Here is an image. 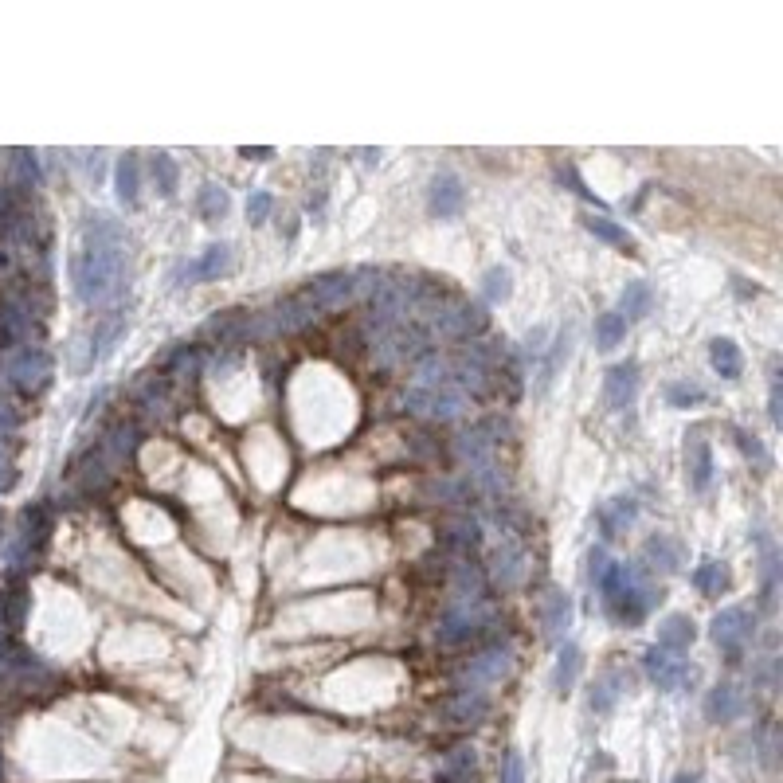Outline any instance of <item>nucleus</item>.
Instances as JSON below:
<instances>
[{
	"instance_id": "obj_13",
	"label": "nucleus",
	"mask_w": 783,
	"mask_h": 783,
	"mask_svg": "<svg viewBox=\"0 0 783 783\" xmlns=\"http://www.w3.org/2000/svg\"><path fill=\"white\" fill-rule=\"evenodd\" d=\"M639 384H643V369H639V361H635V357H627V361L611 365L607 376H603V400H607V408H611V412H627V408H635V400H639Z\"/></svg>"
},
{
	"instance_id": "obj_32",
	"label": "nucleus",
	"mask_w": 783,
	"mask_h": 783,
	"mask_svg": "<svg viewBox=\"0 0 783 783\" xmlns=\"http://www.w3.org/2000/svg\"><path fill=\"white\" fill-rule=\"evenodd\" d=\"M709 365H713V372H717L721 380H740V372H744V353H740V345L733 337H713V341H709Z\"/></svg>"
},
{
	"instance_id": "obj_44",
	"label": "nucleus",
	"mask_w": 783,
	"mask_h": 783,
	"mask_svg": "<svg viewBox=\"0 0 783 783\" xmlns=\"http://www.w3.org/2000/svg\"><path fill=\"white\" fill-rule=\"evenodd\" d=\"M44 376H47V357L44 353H28L20 365H16V380H20V388H40L44 384Z\"/></svg>"
},
{
	"instance_id": "obj_35",
	"label": "nucleus",
	"mask_w": 783,
	"mask_h": 783,
	"mask_svg": "<svg viewBox=\"0 0 783 783\" xmlns=\"http://www.w3.org/2000/svg\"><path fill=\"white\" fill-rule=\"evenodd\" d=\"M149 177H153L161 200H173L177 188H181V165H177L169 153H153V157H149Z\"/></svg>"
},
{
	"instance_id": "obj_26",
	"label": "nucleus",
	"mask_w": 783,
	"mask_h": 783,
	"mask_svg": "<svg viewBox=\"0 0 783 783\" xmlns=\"http://www.w3.org/2000/svg\"><path fill=\"white\" fill-rule=\"evenodd\" d=\"M650 310H654V290H650V282L631 278V282L619 290V306H615V314H619L627 325H635V322H643Z\"/></svg>"
},
{
	"instance_id": "obj_19",
	"label": "nucleus",
	"mask_w": 783,
	"mask_h": 783,
	"mask_svg": "<svg viewBox=\"0 0 783 783\" xmlns=\"http://www.w3.org/2000/svg\"><path fill=\"white\" fill-rule=\"evenodd\" d=\"M200 341H212L220 349H239L247 345V310H220L200 325Z\"/></svg>"
},
{
	"instance_id": "obj_31",
	"label": "nucleus",
	"mask_w": 783,
	"mask_h": 783,
	"mask_svg": "<svg viewBox=\"0 0 783 783\" xmlns=\"http://www.w3.org/2000/svg\"><path fill=\"white\" fill-rule=\"evenodd\" d=\"M114 192H118V200H122L126 208H138L141 204V161H138V153L118 157V165H114Z\"/></svg>"
},
{
	"instance_id": "obj_38",
	"label": "nucleus",
	"mask_w": 783,
	"mask_h": 783,
	"mask_svg": "<svg viewBox=\"0 0 783 783\" xmlns=\"http://www.w3.org/2000/svg\"><path fill=\"white\" fill-rule=\"evenodd\" d=\"M482 306H502V302H509L513 298V271L509 267H490L486 275H482Z\"/></svg>"
},
{
	"instance_id": "obj_36",
	"label": "nucleus",
	"mask_w": 783,
	"mask_h": 783,
	"mask_svg": "<svg viewBox=\"0 0 783 783\" xmlns=\"http://www.w3.org/2000/svg\"><path fill=\"white\" fill-rule=\"evenodd\" d=\"M196 212H200V220H208V224H216V220H224L231 212V196L224 185H216V181H208V185H200L196 192Z\"/></svg>"
},
{
	"instance_id": "obj_7",
	"label": "nucleus",
	"mask_w": 783,
	"mask_h": 783,
	"mask_svg": "<svg viewBox=\"0 0 783 783\" xmlns=\"http://www.w3.org/2000/svg\"><path fill=\"white\" fill-rule=\"evenodd\" d=\"M466 396L459 388H415L408 384L404 392V412L415 419H427V423H459L466 415Z\"/></svg>"
},
{
	"instance_id": "obj_15",
	"label": "nucleus",
	"mask_w": 783,
	"mask_h": 783,
	"mask_svg": "<svg viewBox=\"0 0 783 783\" xmlns=\"http://www.w3.org/2000/svg\"><path fill=\"white\" fill-rule=\"evenodd\" d=\"M462 208H466V185H462V177L451 173V169H439L427 181V212L435 220H455Z\"/></svg>"
},
{
	"instance_id": "obj_54",
	"label": "nucleus",
	"mask_w": 783,
	"mask_h": 783,
	"mask_svg": "<svg viewBox=\"0 0 783 783\" xmlns=\"http://www.w3.org/2000/svg\"><path fill=\"white\" fill-rule=\"evenodd\" d=\"M674 783H701V776H686V772H682V776H678Z\"/></svg>"
},
{
	"instance_id": "obj_24",
	"label": "nucleus",
	"mask_w": 783,
	"mask_h": 783,
	"mask_svg": "<svg viewBox=\"0 0 783 783\" xmlns=\"http://www.w3.org/2000/svg\"><path fill=\"white\" fill-rule=\"evenodd\" d=\"M627 686H631V674H627L623 666H607L596 682H592V697H588L592 713H611L615 701L627 693Z\"/></svg>"
},
{
	"instance_id": "obj_33",
	"label": "nucleus",
	"mask_w": 783,
	"mask_h": 783,
	"mask_svg": "<svg viewBox=\"0 0 783 783\" xmlns=\"http://www.w3.org/2000/svg\"><path fill=\"white\" fill-rule=\"evenodd\" d=\"M740 713H744V697H740L737 686L721 682V686L709 690V697H705V717L709 721H737Z\"/></svg>"
},
{
	"instance_id": "obj_51",
	"label": "nucleus",
	"mask_w": 783,
	"mask_h": 783,
	"mask_svg": "<svg viewBox=\"0 0 783 783\" xmlns=\"http://www.w3.org/2000/svg\"><path fill=\"white\" fill-rule=\"evenodd\" d=\"M298 231H302V220H298V216H286V220H278V235H282L286 243H294V239H298Z\"/></svg>"
},
{
	"instance_id": "obj_30",
	"label": "nucleus",
	"mask_w": 783,
	"mask_h": 783,
	"mask_svg": "<svg viewBox=\"0 0 783 783\" xmlns=\"http://www.w3.org/2000/svg\"><path fill=\"white\" fill-rule=\"evenodd\" d=\"M584 228L596 235L599 243H607V247H615V251H623V255H635V247H639V239L631 235V231L623 228V224H615L611 216H603V212H592V216H584Z\"/></svg>"
},
{
	"instance_id": "obj_1",
	"label": "nucleus",
	"mask_w": 783,
	"mask_h": 783,
	"mask_svg": "<svg viewBox=\"0 0 783 783\" xmlns=\"http://www.w3.org/2000/svg\"><path fill=\"white\" fill-rule=\"evenodd\" d=\"M126 263H130L126 228L106 212H87L83 231H79V251L71 259L75 298L91 310L110 306L126 290Z\"/></svg>"
},
{
	"instance_id": "obj_14",
	"label": "nucleus",
	"mask_w": 783,
	"mask_h": 783,
	"mask_svg": "<svg viewBox=\"0 0 783 783\" xmlns=\"http://www.w3.org/2000/svg\"><path fill=\"white\" fill-rule=\"evenodd\" d=\"M643 674L658 686V690H678V686L693 682L690 662H686L682 654L662 650V646H646L643 650Z\"/></svg>"
},
{
	"instance_id": "obj_16",
	"label": "nucleus",
	"mask_w": 783,
	"mask_h": 783,
	"mask_svg": "<svg viewBox=\"0 0 783 783\" xmlns=\"http://www.w3.org/2000/svg\"><path fill=\"white\" fill-rule=\"evenodd\" d=\"M572 349H576V325L568 322V325H560L556 329V337L549 341V349H545V357L537 361V380H533V392L537 396H545L549 388H553V380L560 376V369L568 365V357H572Z\"/></svg>"
},
{
	"instance_id": "obj_6",
	"label": "nucleus",
	"mask_w": 783,
	"mask_h": 783,
	"mask_svg": "<svg viewBox=\"0 0 783 783\" xmlns=\"http://www.w3.org/2000/svg\"><path fill=\"white\" fill-rule=\"evenodd\" d=\"M427 353H431V337H427L415 322L396 325V329H388V333H380V337L372 341V361H376V369H396V365L419 361V357H427Z\"/></svg>"
},
{
	"instance_id": "obj_52",
	"label": "nucleus",
	"mask_w": 783,
	"mask_h": 783,
	"mask_svg": "<svg viewBox=\"0 0 783 783\" xmlns=\"http://www.w3.org/2000/svg\"><path fill=\"white\" fill-rule=\"evenodd\" d=\"M239 153H243L247 161H267V157H275V149H271V145H255V149H251V145H243Z\"/></svg>"
},
{
	"instance_id": "obj_12",
	"label": "nucleus",
	"mask_w": 783,
	"mask_h": 783,
	"mask_svg": "<svg viewBox=\"0 0 783 783\" xmlns=\"http://www.w3.org/2000/svg\"><path fill=\"white\" fill-rule=\"evenodd\" d=\"M235 267V251H231L228 243H208L196 259H185L181 267H177V275L173 282L177 286H192V282H212V278H224Z\"/></svg>"
},
{
	"instance_id": "obj_5",
	"label": "nucleus",
	"mask_w": 783,
	"mask_h": 783,
	"mask_svg": "<svg viewBox=\"0 0 783 783\" xmlns=\"http://www.w3.org/2000/svg\"><path fill=\"white\" fill-rule=\"evenodd\" d=\"M529 576V545L517 529H506L498 533L494 549H490V564H486V580L498 588V592H517Z\"/></svg>"
},
{
	"instance_id": "obj_49",
	"label": "nucleus",
	"mask_w": 783,
	"mask_h": 783,
	"mask_svg": "<svg viewBox=\"0 0 783 783\" xmlns=\"http://www.w3.org/2000/svg\"><path fill=\"white\" fill-rule=\"evenodd\" d=\"M502 783H525V764H521L517 752H506V776H502Z\"/></svg>"
},
{
	"instance_id": "obj_18",
	"label": "nucleus",
	"mask_w": 783,
	"mask_h": 783,
	"mask_svg": "<svg viewBox=\"0 0 783 783\" xmlns=\"http://www.w3.org/2000/svg\"><path fill=\"white\" fill-rule=\"evenodd\" d=\"M713 478H717L713 447H709L705 431H701V427H693L690 435H686V482H690L693 494H709Z\"/></svg>"
},
{
	"instance_id": "obj_8",
	"label": "nucleus",
	"mask_w": 783,
	"mask_h": 783,
	"mask_svg": "<svg viewBox=\"0 0 783 783\" xmlns=\"http://www.w3.org/2000/svg\"><path fill=\"white\" fill-rule=\"evenodd\" d=\"M709 639L717 643V650L729 658V662H740L744 658V650L748 643L756 639V615L748 611V607H721L717 615H713V623H709Z\"/></svg>"
},
{
	"instance_id": "obj_23",
	"label": "nucleus",
	"mask_w": 783,
	"mask_h": 783,
	"mask_svg": "<svg viewBox=\"0 0 783 783\" xmlns=\"http://www.w3.org/2000/svg\"><path fill=\"white\" fill-rule=\"evenodd\" d=\"M318 306L306 298V294H286V298H278L275 306H271V318H275L278 325V337L282 333H302L306 325H314L318 322Z\"/></svg>"
},
{
	"instance_id": "obj_28",
	"label": "nucleus",
	"mask_w": 783,
	"mask_h": 783,
	"mask_svg": "<svg viewBox=\"0 0 783 783\" xmlns=\"http://www.w3.org/2000/svg\"><path fill=\"white\" fill-rule=\"evenodd\" d=\"M490 713V693L486 690H455L451 697V705H447V717L455 721V725H478L482 717Z\"/></svg>"
},
{
	"instance_id": "obj_17",
	"label": "nucleus",
	"mask_w": 783,
	"mask_h": 783,
	"mask_svg": "<svg viewBox=\"0 0 783 783\" xmlns=\"http://www.w3.org/2000/svg\"><path fill=\"white\" fill-rule=\"evenodd\" d=\"M439 545L451 549L455 556H474L486 545V533H482V521L470 517V513H455V517H443L439 521Z\"/></svg>"
},
{
	"instance_id": "obj_50",
	"label": "nucleus",
	"mask_w": 783,
	"mask_h": 783,
	"mask_svg": "<svg viewBox=\"0 0 783 783\" xmlns=\"http://www.w3.org/2000/svg\"><path fill=\"white\" fill-rule=\"evenodd\" d=\"M325 200H329V188H325V181H318L314 192H310V200H306V208H310V216H314V220L325 212Z\"/></svg>"
},
{
	"instance_id": "obj_48",
	"label": "nucleus",
	"mask_w": 783,
	"mask_h": 783,
	"mask_svg": "<svg viewBox=\"0 0 783 783\" xmlns=\"http://www.w3.org/2000/svg\"><path fill=\"white\" fill-rule=\"evenodd\" d=\"M768 376H772V380H768V404H772V408H768V415H772V423H780V419H783V415H780V361H772Z\"/></svg>"
},
{
	"instance_id": "obj_29",
	"label": "nucleus",
	"mask_w": 783,
	"mask_h": 783,
	"mask_svg": "<svg viewBox=\"0 0 783 783\" xmlns=\"http://www.w3.org/2000/svg\"><path fill=\"white\" fill-rule=\"evenodd\" d=\"M412 384L415 388H455V380H451V357L439 353V349H431L427 357H419L415 361Z\"/></svg>"
},
{
	"instance_id": "obj_2",
	"label": "nucleus",
	"mask_w": 783,
	"mask_h": 783,
	"mask_svg": "<svg viewBox=\"0 0 783 783\" xmlns=\"http://www.w3.org/2000/svg\"><path fill=\"white\" fill-rule=\"evenodd\" d=\"M599 599L611 623L619 627H639L650 611H658V603L666 599L662 584L654 576H646L635 560H611L603 580H599Z\"/></svg>"
},
{
	"instance_id": "obj_27",
	"label": "nucleus",
	"mask_w": 783,
	"mask_h": 783,
	"mask_svg": "<svg viewBox=\"0 0 783 783\" xmlns=\"http://www.w3.org/2000/svg\"><path fill=\"white\" fill-rule=\"evenodd\" d=\"M690 584L701 592V596H725V592L733 588V572H729V564H725V560L705 556V560H701V564L690 572Z\"/></svg>"
},
{
	"instance_id": "obj_9",
	"label": "nucleus",
	"mask_w": 783,
	"mask_h": 783,
	"mask_svg": "<svg viewBox=\"0 0 783 783\" xmlns=\"http://www.w3.org/2000/svg\"><path fill=\"white\" fill-rule=\"evenodd\" d=\"M509 670H513V646L494 643V646H486V650H478V654L466 662L459 686L462 690H490V686H498L502 678H509Z\"/></svg>"
},
{
	"instance_id": "obj_47",
	"label": "nucleus",
	"mask_w": 783,
	"mask_h": 783,
	"mask_svg": "<svg viewBox=\"0 0 783 783\" xmlns=\"http://www.w3.org/2000/svg\"><path fill=\"white\" fill-rule=\"evenodd\" d=\"M584 580L592 584V588H599V580H603V572H607V564H611V556H607V549L603 545H592L588 549V556H584Z\"/></svg>"
},
{
	"instance_id": "obj_22",
	"label": "nucleus",
	"mask_w": 783,
	"mask_h": 783,
	"mask_svg": "<svg viewBox=\"0 0 783 783\" xmlns=\"http://www.w3.org/2000/svg\"><path fill=\"white\" fill-rule=\"evenodd\" d=\"M596 521H599L603 541H615V537H623V533L639 521V502H635L631 494H615V498H607V502L596 509Z\"/></svg>"
},
{
	"instance_id": "obj_39",
	"label": "nucleus",
	"mask_w": 783,
	"mask_h": 783,
	"mask_svg": "<svg viewBox=\"0 0 783 783\" xmlns=\"http://www.w3.org/2000/svg\"><path fill=\"white\" fill-rule=\"evenodd\" d=\"M627 329H631V325L623 322V318H619L615 310L599 314V318H596V349H603V353L619 349V345L627 341Z\"/></svg>"
},
{
	"instance_id": "obj_37",
	"label": "nucleus",
	"mask_w": 783,
	"mask_h": 783,
	"mask_svg": "<svg viewBox=\"0 0 783 783\" xmlns=\"http://www.w3.org/2000/svg\"><path fill=\"white\" fill-rule=\"evenodd\" d=\"M427 498L431 502H443V506H462V502H470L478 494H474V486L466 478H431L427 482Z\"/></svg>"
},
{
	"instance_id": "obj_34",
	"label": "nucleus",
	"mask_w": 783,
	"mask_h": 783,
	"mask_svg": "<svg viewBox=\"0 0 783 783\" xmlns=\"http://www.w3.org/2000/svg\"><path fill=\"white\" fill-rule=\"evenodd\" d=\"M580 670H584V650L576 643H560V654H556V666H553V690L568 693L576 686Z\"/></svg>"
},
{
	"instance_id": "obj_3",
	"label": "nucleus",
	"mask_w": 783,
	"mask_h": 783,
	"mask_svg": "<svg viewBox=\"0 0 783 783\" xmlns=\"http://www.w3.org/2000/svg\"><path fill=\"white\" fill-rule=\"evenodd\" d=\"M498 443H502L498 419L470 423L455 439V462L466 470L462 478L474 486L478 498H498L506 490V474H502V462H498Z\"/></svg>"
},
{
	"instance_id": "obj_41",
	"label": "nucleus",
	"mask_w": 783,
	"mask_h": 783,
	"mask_svg": "<svg viewBox=\"0 0 783 783\" xmlns=\"http://www.w3.org/2000/svg\"><path fill=\"white\" fill-rule=\"evenodd\" d=\"M705 396H709V392H705L697 380H670V384H666V404L678 408V412L705 404Z\"/></svg>"
},
{
	"instance_id": "obj_43",
	"label": "nucleus",
	"mask_w": 783,
	"mask_h": 783,
	"mask_svg": "<svg viewBox=\"0 0 783 783\" xmlns=\"http://www.w3.org/2000/svg\"><path fill=\"white\" fill-rule=\"evenodd\" d=\"M474 764H478L474 748H455V752H451V756L443 760V768H439V783H462V780H470Z\"/></svg>"
},
{
	"instance_id": "obj_42",
	"label": "nucleus",
	"mask_w": 783,
	"mask_h": 783,
	"mask_svg": "<svg viewBox=\"0 0 783 783\" xmlns=\"http://www.w3.org/2000/svg\"><path fill=\"white\" fill-rule=\"evenodd\" d=\"M549 341H553V329H549V325H533V329L525 333V341L517 345V357H521V365H525V369H533V365L545 357Z\"/></svg>"
},
{
	"instance_id": "obj_53",
	"label": "nucleus",
	"mask_w": 783,
	"mask_h": 783,
	"mask_svg": "<svg viewBox=\"0 0 783 783\" xmlns=\"http://www.w3.org/2000/svg\"><path fill=\"white\" fill-rule=\"evenodd\" d=\"M361 161H365V165H376V161H380V149H361Z\"/></svg>"
},
{
	"instance_id": "obj_46",
	"label": "nucleus",
	"mask_w": 783,
	"mask_h": 783,
	"mask_svg": "<svg viewBox=\"0 0 783 783\" xmlns=\"http://www.w3.org/2000/svg\"><path fill=\"white\" fill-rule=\"evenodd\" d=\"M556 177H560V185H568V192H576L580 200H588V204H596V208H599V196L588 185H584V177H580V169H576L572 161L556 165Z\"/></svg>"
},
{
	"instance_id": "obj_11",
	"label": "nucleus",
	"mask_w": 783,
	"mask_h": 783,
	"mask_svg": "<svg viewBox=\"0 0 783 783\" xmlns=\"http://www.w3.org/2000/svg\"><path fill=\"white\" fill-rule=\"evenodd\" d=\"M318 310H341L349 302H357V275L353 271H322L306 282L302 290Z\"/></svg>"
},
{
	"instance_id": "obj_4",
	"label": "nucleus",
	"mask_w": 783,
	"mask_h": 783,
	"mask_svg": "<svg viewBox=\"0 0 783 783\" xmlns=\"http://www.w3.org/2000/svg\"><path fill=\"white\" fill-rule=\"evenodd\" d=\"M494 623H498V611H494L490 596H459V592H451L447 603H443L435 635H439L443 646H462L470 639H478V635H486Z\"/></svg>"
},
{
	"instance_id": "obj_40",
	"label": "nucleus",
	"mask_w": 783,
	"mask_h": 783,
	"mask_svg": "<svg viewBox=\"0 0 783 783\" xmlns=\"http://www.w3.org/2000/svg\"><path fill=\"white\" fill-rule=\"evenodd\" d=\"M729 435H733V443H737L740 455L752 462L756 470H768V466H772V455H768V447H764V439H760V435H752L748 427H729Z\"/></svg>"
},
{
	"instance_id": "obj_21",
	"label": "nucleus",
	"mask_w": 783,
	"mask_h": 783,
	"mask_svg": "<svg viewBox=\"0 0 783 783\" xmlns=\"http://www.w3.org/2000/svg\"><path fill=\"white\" fill-rule=\"evenodd\" d=\"M752 541H756V549H760V607L764 611H772L776 607V592H780V545L760 529V533H752Z\"/></svg>"
},
{
	"instance_id": "obj_20",
	"label": "nucleus",
	"mask_w": 783,
	"mask_h": 783,
	"mask_svg": "<svg viewBox=\"0 0 783 783\" xmlns=\"http://www.w3.org/2000/svg\"><path fill=\"white\" fill-rule=\"evenodd\" d=\"M537 615H541V631H545L553 643H564V635H568V627H572V615H576V603H572V596H568L564 588H549V592L541 596Z\"/></svg>"
},
{
	"instance_id": "obj_25",
	"label": "nucleus",
	"mask_w": 783,
	"mask_h": 783,
	"mask_svg": "<svg viewBox=\"0 0 783 783\" xmlns=\"http://www.w3.org/2000/svg\"><path fill=\"white\" fill-rule=\"evenodd\" d=\"M697 639V623H693L686 611H670L662 623H658V643L662 650H670V654H686Z\"/></svg>"
},
{
	"instance_id": "obj_10",
	"label": "nucleus",
	"mask_w": 783,
	"mask_h": 783,
	"mask_svg": "<svg viewBox=\"0 0 783 783\" xmlns=\"http://www.w3.org/2000/svg\"><path fill=\"white\" fill-rule=\"evenodd\" d=\"M635 564L643 568L646 576H654V580L658 576H678L686 568V545L678 537H670V533H650Z\"/></svg>"
},
{
	"instance_id": "obj_45",
	"label": "nucleus",
	"mask_w": 783,
	"mask_h": 783,
	"mask_svg": "<svg viewBox=\"0 0 783 783\" xmlns=\"http://www.w3.org/2000/svg\"><path fill=\"white\" fill-rule=\"evenodd\" d=\"M275 216V196L267 192V188H255L251 196H247V220L259 228V224H267Z\"/></svg>"
}]
</instances>
